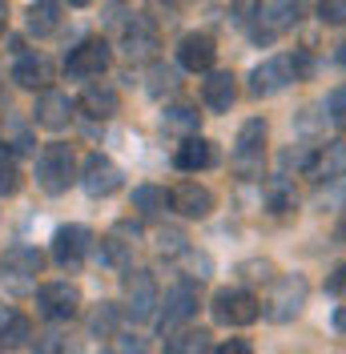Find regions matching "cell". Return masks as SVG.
<instances>
[{
	"label": "cell",
	"instance_id": "1",
	"mask_svg": "<svg viewBox=\"0 0 346 354\" xmlns=\"http://www.w3.org/2000/svg\"><path fill=\"white\" fill-rule=\"evenodd\" d=\"M306 294H310V290H306V278H298V274H282V278H274L266 302H262V318H266V322H278V326L294 322V318L302 314V306H306Z\"/></svg>",
	"mask_w": 346,
	"mask_h": 354
},
{
	"label": "cell",
	"instance_id": "2",
	"mask_svg": "<svg viewBox=\"0 0 346 354\" xmlns=\"http://www.w3.org/2000/svg\"><path fill=\"white\" fill-rule=\"evenodd\" d=\"M234 174L246 177V181H258L262 165H266V121L254 117L238 129V141H234Z\"/></svg>",
	"mask_w": 346,
	"mask_h": 354
},
{
	"label": "cell",
	"instance_id": "3",
	"mask_svg": "<svg viewBox=\"0 0 346 354\" xmlns=\"http://www.w3.org/2000/svg\"><path fill=\"white\" fill-rule=\"evenodd\" d=\"M37 181H41L44 194H65L69 185L77 181V157H73V149L61 145V141L44 145L41 161H37Z\"/></svg>",
	"mask_w": 346,
	"mask_h": 354
},
{
	"label": "cell",
	"instance_id": "4",
	"mask_svg": "<svg viewBox=\"0 0 346 354\" xmlns=\"http://www.w3.org/2000/svg\"><path fill=\"white\" fill-rule=\"evenodd\" d=\"M306 17V4L302 0H266L258 8V28H254V41L258 44H270L274 37L298 28Z\"/></svg>",
	"mask_w": 346,
	"mask_h": 354
},
{
	"label": "cell",
	"instance_id": "5",
	"mask_svg": "<svg viewBox=\"0 0 346 354\" xmlns=\"http://www.w3.org/2000/svg\"><path fill=\"white\" fill-rule=\"evenodd\" d=\"M262 318V302L250 290H217L214 294V322L221 326H250Z\"/></svg>",
	"mask_w": 346,
	"mask_h": 354
},
{
	"label": "cell",
	"instance_id": "6",
	"mask_svg": "<svg viewBox=\"0 0 346 354\" xmlns=\"http://www.w3.org/2000/svg\"><path fill=\"white\" fill-rule=\"evenodd\" d=\"M298 81V61L294 57H270L250 73V93L254 97H274L282 88H290Z\"/></svg>",
	"mask_w": 346,
	"mask_h": 354
},
{
	"label": "cell",
	"instance_id": "7",
	"mask_svg": "<svg viewBox=\"0 0 346 354\" xmlns=\"http://www.w3.org/2000/svg\"><path fill=\"white\" fill-rule=\"evenodd\" d=\"M113 61V53H109V44L101 37H89L81 41L73 53L65 57V73L69 77H77V81H93V77H101Z\"/></svg>",
	"mask_w": 346,
	"mask_h": 354
},
{
	"label": "cell",
	"instance_id": "8",
	"mask_svg": "<svg viewBox=\"0 0 346 354\" xmlns=\"http://www.w3.org/2000/svg\"><path fill=\"white\" fill-rule=\"evenodd\" d=\"M41 250H33V245H8L4 254H0V282H8L12 290H24L37 274H41Z\"/></svg>",
	"mask_w": 346,
	"mask_h": 354
},
{
	"label": "cell",
	"instance_id": "9",
	"mask_svg": "<svg viewBox=\"0 0 346 354\" xmlns=\"http://www.w3.org/2000/svg\"><path fill=\"white\" fill-rule=\"evenodd\" d=\"M81 310V290L73 282H48L37 290V314L48 322H69Z\"/></svg>",
	"mask_w": 346,
	"mask_h": 354
},
{
	"label": "cell",
	"instance_id": "10",
	"mask_svg": "<svg viewBox=\"0 0 346 354\" xmlns=\"http://www.w3.org/2000/svg\"><path fill=\"white\" fill-rule=\"evenodd\" d=\"M93 250V234L85 225H61L53 234V262L65 266V270H77L85 262V254Z\"/></svg>",
	"mask_w": 346,
	"mask_h": 354
},
{
	"label": "cell",
	"instance_id": "11",
	"mask_svg": "<svg viewBox=\"0 0 346 354\" xmlns=\"http://www.w3.org/2000/svg\"><path fill=\"white\" fill-rule=\"evenodd\" d=\"M157 306H161V314H157L161 318V330L165 326H181V322H190L197 314V286L194 282H177V286L165 290V298Z\"/></svg>",
	"mask_w": 346,
	"mask_h": 354
},
{
	"label": "cell",
	"instance_id": "12",
	"mask_svg": "<svg viewBox=\"0 0 346 354\" xmlns=\"http://www.w3.org/2000/svg\"><path fill=\"white\" fill-rule=\"evenodd\" d=\"M217 61V44L210 32H185L177 44V65L190 68V73H210Z\"/></svg>",
	"mask_w": 346,
	"mask_h": 354
},
{
	"label": "cell",
	"instance_id": "13",
	"mask_svg": "<svg viewBox=\"0 0 346 354\" xmlns=\"http://www.w3.org/2000/svg\"><path fill=\"white\" fill-rule=\"evenodd\" d=\"M81 185H85V194H93V198H109V194L121 189V169H117L109 157L89 153L85 174H81Z\"/></svg>",
	"mask_w": 346,
	"mask_h": 354
},
{
	"label": "cell",
	"instance_id": "14",
	"mask_svg": "<svg viewBox=\"0 0 346 354\" xmlns=\"http://www.w3.org/2000/svg\"><path fill=\"white\" fill-rule=\"evenodd\" d=\"M170 205L181 214V218H210L214 214V194L206 189V185H197V181H181L177 189L170 194Z\"/></svg>",
	"mask_w": 346,
	"mask_h": 354
},
{
	"label": "cell",
	"instance_id": "15",
	"mask_svg": "<svg viewBox=\"0 0 346 354\" xmlns=\"http://www.w3.org/2000/svg\"><path fill=\"white\" fill-rule=\"evenodd\" d=\"M125 286H129V306H125V314H129L133 322H145V318H153L161 298H157V286H153L149 274H145V270H137Z\"/></svg>",
	"mask_w": 346,
	"mask_h": 354
},
{
	"label": "cell",
	"instance_id": "16",
	"mask_svg": "<svg viewBox=\"0 0 346 354\" xmlns=\"http://www.w3.org/2000/svg\"><path fill=\"white\" fill-rule=\"evenodd\" d=\"M217 161L214 153V141H206V137H185L181 145H177V153H173V165L181 169V174H197V169H210Z\"/></svg>",
	"mask_w": 346,
	"mask_h": 354
},
{
	"label": "cell",
	"instance_id": "17",
	"mask_svg": "<svg viewBox=\"0 0 346 354\" xmlns=\"http://www.w3.org/2000/svg\"><path fill=\"white\" fill-rule=\"evenodd\" d=\"M121 48H125L129 61L153 57V48H157V28H153L149 21H141V17H133V21L121 28Z\"/></svg>",
	"mask_w": 346,
	"mask_h": 354
},
{
	"label": "cell",
	"instance_id": "18",
	"mask_svg": "<svg viewBox=\"0 0 346 354\" xmlns=\"http://www.w3.org/2000/svg\"><path fill=\"white\" fill-rule=\"evenodd\" d=\"M69 121H73V101L65 93H57V88H44L41 101H37V125L57 133V129H65Z\"/></svg>",
	"mask_w": 346,
	"mask_h": 354
},
{
	"label": "cell",
	"instance_id": "19",
	"mask_svg": "<svg viewBox=\"0 0 346 354\" xmlns=\"http://www.w3.org/2000/svg\"><path fill=\"white\" fill-rule=\"evenodd\" d=\"M238 97V85H234V73H210L201 81V101L210 105L214 113H226Z\"/></svg>",
	"mask_w": 346,
	"mask_h": 354
},
{
	"label": "cell",
	"instance_id": "20",
	"mask_svg": "<svg viewBox=\"0 0 346 354\" xmlns=\"http://www.w3.org/2000/svg\"><path fill=\"white\" fill-rule=\"evenodd\" d=\"M81 109L89 117H97V121H109V117H117V109H121V97H117V88H109V85H89L81 93Z\"/></svg>",
	"mask_w": 346,
	"mask_h": 354
},
{
	"label": "cell",
	"instance_id": "21",
	"mask_svg": "<svg viewBox=\"0 0 346 354\" xmlns=\"http://www.w3.org/2000/svg\"><path fill=\"white\" fill-rule=\"evenodd\" d=\"M28 338H33L28 318L0 306V351H21V346H28Z\"/></svg>",
	"mask_w": 346,
	"mask_h": 354
},
{
	"label": "cell",
	"instance_id": "22",
	"mask_svg": "<svg viewBox=\"0 0 346 354\" xmlns=\"http://www.w3.org/2000/svg\"><path fill=\"white\" fill-rule=\"evenodd\" d=\"M310 174L318 177V181H343L346 177V141H330L322 153L314 157Z\"/></svg>",
	"mask_w": 346,
	"mask_h": 354
},
{
	"label": "cell",
	"instance_id": "23",
	"mask_svg": "<svg viewBox=\"0 0 346 354\" xmlns=\"http://www.w3.org/2000/svg\"><path fill=\"white\" fill-rule=\"evenodd\" d=\"M12 81L21 88H48L53 85V65L44 57H21L12 68Z\"/></svg>",
	"mask_w": 346,
	"mask_h": 354
},
{
	"label": "cell",
	"instance_id": "24",
	"mask_svg": "<svg viewBox=\"0 0 346 354\" xmlns=\"http://www.w3.org/2000/svg\"><path fill=\"white\" fill-rule=\"evenodd\" d=\"M61 28V4L57 0H37L28 8V32L33 37H53Z\"/></svg>",
	"mask_w": 346,
	"mask_h": 354
},
{
	"label": "cell",
	"instance_id": "25",
	"mask_svg": "<svg viewBox=\"0 0 346 354\" xmlns=\"http://www.w3.org/2000/svg\"><path fill=\"white\" fill-rule=\"evenodd\" d=\"M210 330H177L165 338V354H210Z\"/></svg>",
	"mask_w": 346,
	"mask_h": 354
},
{
	"label": "cell",
	"instance_id": "26",
	"mask_svg": "<svg viewBox=\"0 0 346 354\" xmlns=\"http://www.w3.org/2000/svg\"><path fill=\"white\" fill-rule=\"evenodd\" d=\"M266 205H270L274 214L294 209V185H290V174H278L274 181H266Z\"/></svg>",
	"mask_w": 346,
	"mask_h": 354
},
{
	"label": "cell",
	"instance_id": "27",
	"mask_svg": "<svg viewBox=\"0 0 346 354\" xmlns=\"http://www.w3.org/2000/svg\"><path fill=\"white\" fill-rule=\"evenodd\" d=\"M165 201H170V194H165V189H157V185H137V189H133V209H137V214H145V218L161 214V209H165Z\"/></svg>",
	"mask_w": 346,
	"mask_h": 354
},
{
	"label": "cell",
	"instance_id": "28",
	"mask_svg": "<svg viewBox=\"0 0 346 354\" xmlns=\"http://www.w3.org/2000/svg\"><path fill=\"white\" fill-rule=\"evenodd\" d=\"M314 145H286L282 149V157H278V165H282V174H310V165H314Z\"/></svg>",
	"mask_w": 346,
	"mask_h": 354
},
{
	"label": "cell",
	"instance_id": "29",
	"mask_svg": "<svg viewBox=\"0 0 346 354\" xmlns=\"http://www.w3.org/2000/svg\"><path fill=\"white\" fill-rule=\"evenodd\" d=\"M177 85H181V81H177V68H170V65H153L149 68V97H157V101H161V97H170V93H177Z\"/></svg>",
	"mask_w": 346,
	"mask_h": 354
},
{
	"label": "cell",
	"instance_id": "30",
	"mask_svg": "<svg viewBox=\"0 0 346 354\" xmlns=\"http://www.w3.org/2000/svg\"><path fill=\"white\" fill-rule=\"evenodd\" d=\"M33 354H77V342L61 330H44V334H37Z\"/></svg>",
	"mask_w": 346,
	"mask_h": 354
},
{
	"label": "cell",
	"instance_id": "31",
	"mask_svg": "<svg viewBox=\"0 0 346 354\" xmlns=\"http://www.w3.org/2000/svg\"><path fill=\"white\" fill-rule=\"evenodd\" d=\"M117 322H121V310L113 306V302H101V306L89 314V330L109 338V334H117Z\"/></svg>",
	"mask_w": 346,
	"mask_h": 354
},
{
	"label": "cell",
	"instance_id": "32",
	"mask_svg": "<svg viewBox=\"0 0 346 354\" xmlns=\"http://www.w3.org/2000/svg\"><path fill=\"white\" fill-rule=\"evenodd\" d=\"M4 133H8V149H17V153H33L37 149V141H33V133H28V125H24L21 117H4Z\"/></svg>",
	"mask_w": 346,
	"mask_h": 354
},
{
	"label": "cell",
	"instance_id": "33",
	"mask_svg": "<svg viewBox=\"0 0 346 354\" xmlns=\"http://www.w3.org/2000/svg\"><path fill=\"white\" fill-rule=\"evenodd\" d=\"M197 125H201V113L190 109V105H173V109H165V129L197 133Z\"/></svg>",
	"mask_w": 346,
	"mask_h": 354
},
{
	"label": "cell",
	"instance_id": "34",
	"mask_svg": "<svg viewBox=\"0 0 346 354\" xmlns=\"http://www.w3.org/2000/svg\"><path fill=\"white\" fill-rule=\"evenodd\" d=\"M17 189H21V169H17L12 157L0 153V198H12Z\"/></svg>",
	"mask_w": 346,
	"mask_h": 354
},
{
	"label": "cell",
	"instance_id": "35",
	"mask_svg": "<svg viewBox=\"0 0 346 354\" xmlns=\"http://www.w3.org/2000/svg\"><path fill=\"white\" fill-rule=\"evenodd\" d=\"M326 117H330L338 129H346V85H338L326 97Z\"/></svg>",
	"mask_w": 346,
	"mask_h": 354
},
{
	"label": "cell",
	"instance_id": "36",
	"mask_svg": "<svg viewBox=\"0 0 346 354\" xmlns=\"http://www.w3.org/2000/svg\"><path fill=\"white\" fill-rule=\"evenodd\" d=\"M266 4V0H230V12H234V21L246 24V21H254L258 17V8Z\"/></svg>",
	"mask_w": 346,
	"mask_h": 354
},
{
	"label": "cell",
	"instance_id": "37",
	"mask_svg": "<svg viewBox=\"0 0 346 354\" xmlns=\"http://www.w3.org/2000/svg\"><path fill=\"white\" fill-rule=\"evenodd\" d=\"M318 17L326 24H346V0H322L318 4Z\"/></svg>",
	"mask_w": 346,
	"mask_h": 354
},
{
	"label": "cell",
	"instance_id": "38",
	"mask_svg": "<svg viewBox=\"0 0 346 354\" xmlns=\"http://www.w3.org/2000/svg\"><path fill=\"white\" fill-rule=\"evenodd\" d=\"M113 338H117V354H149L145 338H137V334H113Z\"/></svg>",
	"mask_w": 346,
	"mask_h": 354
},
{
	"label": "cell",
	"instance_id": "39",
	"mask_svg": "<svg viewBox=\"0 0 346 354\" xmlns=\"http://www.w3.org/2000/svg\"><path fill=\"white\" fill-rule=\"evenodd\" d=\"M157 245H161V254H181V250H185V234H181V230H165V234L157 238Z\"/></svg>",
	"mask_w": 346,
	"mask_h": 354
},
{
	"label": "cell",
	"instance_id": "40",
	"mask_svg": "<svg viewBox=\"0 0 346 354\" xmlns=\"http://www.w3.org/2000/svg\"><path fill=\"white\" fill-rule=\"evenodd\" d=\"M242 278L246 282H266L270 278V262H246L242 266Z\"/></svg>",
	"mask_w": 346,
	"mask_h": 354
},
{
	"label": "cell",
	"instance_id": "41",
	"mask_svg": "<svg viewBox=\"0 0 346 354\" xmlns=\"http://www.w3.org/2000/svg\"><path fill=\"white\" fill-rule=\"evenodd\" d=\"M326 290L330 294H346V262H338L330 270V278H326Z\"/></svg>",
	"mask_w": 346,
	"mask_h": 354
},
{
	"label": "cell",
	"instance_id": "42",
	"mask_svg": "<svg viewBox=\"0 0 346 354\" xmlns=\"http://www.w3.org/2000/svg\"><path fill=\"white\" fill-rule=\"evenodd\" d=\"M210 354H254V346L246 342V338H226L217 351H210Z\"/></svg>",
	"mask_w": 346,
	"mask_h": 354
},
{
	"label": "cell",
	"instance_id": "43",
	"mask_svg": "<svg viewBox=\"0 0 346 354\" xmlns=\"http://www.w3.org/2000/svg\"><path fill=\"white\" fill-rule=\"evenodd\" d=\"M334 326H338V334H346V306L334 314Z\"/></svg>",
	"mask_w": 346,
	"mask_h": 354
},
{
	"label": "cell",
	"instance_id": "44",
	"mask_svg": "<svg viewBox=\"0 0 346 354\" xmlns=\"http://www.w3.org/2000/svg\"><path fill=\"white\" fill-rule=\"evenodd\" d=\"M4 28H8V4L0 0V32H4Z\"/></svg>",
	"mask_w": 346,
	"mask_h": 354
},
{
	"label": "cell",
	"instance_id": "45",
	"mask_svg": "<svg viewBox=\"0 0 346 354\" xmlns=\"http://www.w3.org/2000/svg\"><path fill=\"white\" fill-rule=\"evenodd\" d=\"M334 61H338V65H346V41L338 44V48H334Z\"/></svg>",
	"mask_w": 346,
	"mask_h": 354
},
{
	"label": "cell",
	"instance_id": "46",
	"mask_svg": "<svg viewBox=\"0 0 346 354\" xmlns=\"http://www.w3.org/2000/svg\"><path fill=\"white\" fill-rule=\"evenodd\" d=\"M69 4H73V8H85L89 0H69Z\"/></svg>",
	"mask_w": 346,
	"mask_h": 354
},
{
	"label": "cell",
	"instance_id": "47",
	"mask_svg": "<svg viewBox=\"0 0 346 354\" xmlns=\"http://www.w3.org/2000/svg\"><path fill=\"white\" fill-rule=\"evenodd\" d=\"M343 242H346V221H343Z\"/></svg>",
	"mask_w": 346,
	"mask_h": 354
}]
</instances>
